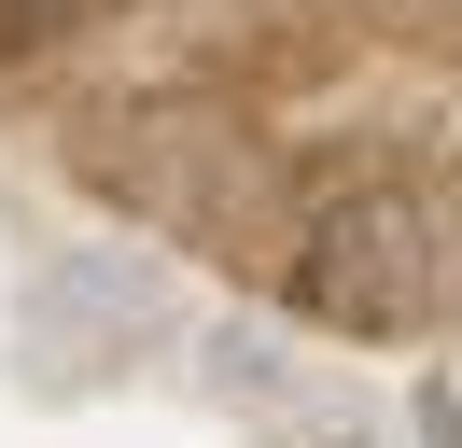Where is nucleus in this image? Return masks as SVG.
I'll list each match as a JSON object with an SVG mask.
<instances>
[{
  "instance_id": "7ed1b4c3",
  "label": "nucleus",
  "mask_w": 462,
  "mask_h": 448,
  "mask_svg": "<svg viewBox=\"0 0 462 448\" xmlns=\"http://www.w3.org/2000/svg\"><path fill=\"white\" fill-rule=\"evenodd\" d=\"M42 42V0H0V56H29Z\"/></svg>"
},
{
  "instance_id": "39448f33",
  "label": "nucleus",
  "mask_w": 462,
  "mask_h": 448,
  "mask_svg": "<svg viewBox=\"0 0 462 448\" xmlns=\"http://www.w3.org/2000/svg\"><path fill=\"white\" fill-rule=\"evenodd\" d=\"M294 448H378V434H365V420H322V434H294Z\"/></svg>"
},
{
  "instance_id": "20e7f679",
  "label": "nucleus",
  "mask_w": 462,
  "mask_h": 448,
  "mask_svg": "<svg viewBox=\"0 0 462 448\" xmlns=\"http://www.w3.org/2000/svg\"><path fill=\"white\" fill-rule=\"evenodd\" d=\"M420 434H434V448H462V392H420Z\"/></svg>"
},
{
  "instance_id": "f257e3e1",
  "label": "nucleus",
  "mask_w": 462,
  "mask_h": 448,
  "mask_svg": "<svg viewBox=\"0 0 462 448\" xmlns=\"http://www.w3.org/2000/svg\"><path fill=\"white\" fill-rule=\"evenodd\" d=\"M434 294H448V252H434V210L406 182L337 196L294 252V308L337 336H406V322H434Z\"/></svg>"
},
{
  "instance_id": "f03ea898",
  "label": "nucleus",
  "mask_w": 462,
  "mask_h": 448,
  "mask_svg": "<svg viewBox=\"0 0 462 448\" xmlns=\"http://www.w3.org/2000/svg\"><path fill=\"white\" fill-rule=\"evenodd\" d=\"M281 378H294V364H281V336H238V322L210 336V392H253V406H266Z\"/></svg>"
}]
</instances>
